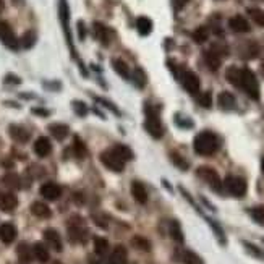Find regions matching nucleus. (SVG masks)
Returning a JSON list of instances; mask_svg holds the SVG:
<instances>
[{
  "instance_id": "nucleus-4",
  "label": "nucleus",
  "mask_w": 264,
  "mask_h": 264,
  "mask_svg": "<svg viewBox=\"0 0 264 264\" xmlns=\"http://www.w3.org/2000/svg\"><path fill=\"white\" fill-rule=\"evenodd\" d=\"M101 162L112 172H122L125 167V161L114 149H107L101 154Z\"/></svg>"
},
{
  "instance_id": "nucleus-50",
  "label": "nucleus",
  "mask_w": 264,
  "mask_h": 264,
  "mask_svg": "<svg viewBox=\"0 0 264 264\" xmlns=\"http://www.w3.org/2000/svg\"><path fill=\"white\" fill-rule=\"evenodd\" d=\"M125 264H135V263H125Z\"/></svg>"
},
{
  "instance_id": "nucleus-8",
  "label": "nucleus",
  "mask_w": 264,
  "mask_h": 264,
  "mask_svg": "<svg viewBox=\"0 0 264 264\" xmlns=\"http://www.w3.org/2000/svg\"><path fill=\"white\" fill-rule=\"evenodd\" d=\"M86 235H88V230L83 225L81 220H79V224L70 222V225H68V237H70V240H72L73 243H84V242H86V238H88Z\"/></svg>"
},
{
  "instance_id": "nucleus-15",
  "label": "nucleus",
  "mask_w": 264,
  "mask_h": 264,
  "mask_svg": "<svg viewBox=\"0 0 264 264\" xmlns=\"http://www.w3.org/2000/svg\"><path fill=\"white\" fill-rule=\"evenodd\" d=\"M131 195H133L135 201L140 202V204H146L148 202V191H146V188L141 182L131 183Z\"/></svg>"
},
{
  "instance_id": "nucleus-35",
  "label": "nucleus",
  "mask_w": 264,
  "mask_h": 264,
  "mask_svg": "<svg viewBox=\"0 0 264 264\" xmlns=\"http://www.w3.org/2000/svg\"><path fill=\"white\" fill-rule=\"evenodd\" d=\"M131 245L136 247L138 249H141V251H149L151 249V243L144 237H135L133 240H131Z\"/></svg>"
},
{
  "instance_id": "nucleus-26",
  "label": "nucleus",
  "mask_w": 264,
  "mask_h": 264,
  "mask_svg": "<svg viewBox=\"0 0 264 264\" xmlns=\"http://www.w3.org/2000/svg\"><path fill=\"white\" fill-rule=\"evenodd\" d=\"M32 256H34L39 263H47L49 261V249H47L42 243H36L32 247Z\"/></svg>"
},
{
  "instance_id": "nucleus-2",
  "label": "nucleus",
  "mask_w": 264,
  "mask_h": 264,
  "mask_svg": "<svg viewBox=\"0 0 264 264\" xmlns=\"http://www.w3.org/2000/svg\"><path fill=\"white\" fill-rule=\"evenodd\" d=\"M144 128L155 140H159V138H162V136H164V126H162L161 119H159V114L154 109H149V107L146 109Z\"/></svg>"
},
{
  "instance_id": "nucleus-3",
  "label": "nucleus",
  "mask_w": 264,
  "mask_h": 264,
  "mask_svg": "<svg viewBox=\"0 0 264 264\" xmlns=\"http://www.w3.org/2000/svg\"><path fill=\"white\" fill-rule=\"evenodd\" d=\"M242 89L253 101L259 99V83L258 78L249 68H242Z\"/></svg>"
},
{
  "instance_id": "nucleus-27",
  "label": "nucleus",
  "mask_w": 264,
  "mask_h": 264,
  "mask_svg": "<svg viewBox=\"0 0 264 264\" xmlns=\"http://www.w3.org/2000/svg\"><path fill=\"white\" fill-rule=\"evenodd\" d=\"M16 253H18V258H20L21 263H30L31 261L32 248H30V245H28V243H21L20 247H18Z\"/></svg>"
},
{
  "instance_id": "nucleus-24",
  "label": "nucleus",
  "mask_w": 264,
  "mask_h": 264,
  "mask_svg": "<svg viewBox=\"0 0 264 264\" xmlns=\"http://www.w3.org/2000/svg\"><path fill=\"white\" fill-rule=\"evenodd\" d=\"M217 102H219V106L222 107V109H225V110L233 109V107H235V97H233V94H230L227 91H222V93L219 94Z\"/></svg>"
},
{
  "instance_id": "nucleus-12",
  "label": "nucleus",
  "mask_w": 264,
  "mask_h": 264,
  "mask_svg": "<svg viewBox=\"0 0 264 264\" xmlns=\"http://www.w3.org/2000/svg\"><path fill=\"white\" fill-rule=\"evenodd\" d=\"M16 238V227L13 225L12 222H5L0 225V240H2L3 243L10 245L15 242Z\"/></svg>"
},
{
  "instance_id": "nucleus-32",
  "label": "nucleus",
  "mask_w": 264,
  "mask_h": 264,
  "mask_svg": "<svg viewBox=\"0 0 264 264\" xmlns=\"http://www.w3.org/2000/svg\"><path fill=\"white\" fill-rule=\"evenodd\" d=\"M94 249H96L97 254H106L109 251V242H107L106 238H94Z\"/></svg>"
},
{
  "instance_id": "nucleus-11",
  "label": "nucleus",
  "mask_w": 264,
  "mask_h": 264,
  "mask_svg": "<svg viewBox=\"0 0 264 264\" xmlns=\"http://www.w3.org/2000/svg\"><path fill=\"white\" fill-rule=\"evenodd\" d=\"M16 206H18V200L13 193H8V191L0 193V211H3V213H12Z\"/></svg>"
},
{
  "instance_id": "nucleus-45",
  "label": "nucleus",
  "mask_w": 264,
  "mask_h": 264,
  "mask_svg": "<svg viewBox=\"0 0 264 264\" xmlns=\"http://www.w3.org/2000/svg\"><path fill=\"white\" fill-rule=\"evenodd\" d=\"M172 3H173V8H175V10H182V8L188 3V0H172Z\"/></svg>"
},
{
  "instance_id": "nucleus-39",
  "label": "nucleus",
  "mask_w": 264,
  "mask_h": 264,
  "mask_svg": "<svg viewBox=\"0 0 264 264\" xmlns=\"http://www.w3.org/2000/svg\"><path fill=\"white\" fill-rule=\"evenodd\" d=\"M133 79H135V84L138 88H144L146 86V75H144V72L141 68H136L135 70V75H133Z\"/></svg>"
},
{
  "instance_id": "nucleus-37",
  "label": "nucleus",
  "mask_w": 264,
  "mask_h": 264,
  "mask_svg": "<svg viewBox=\"0 0 264 264\" xmlns=\"http://www.w3.org/2000/svg\"><path fill=\"white\" fill-rule=\"evenodd\" d=\"M249 214H251V217L256 220L259 225H264V206L253 207V209L249 211Z\"/></svg>"
},
{
  "instance_id": "nucleus-22",
  "label": "nucleus",
  "mask_w": 264,
  "mask_h": 264,
  "mask_svg": "<svg viewBox=\"0 0 264 264\" xmlns=\"http://www.w3.org/2000/svg\"><path fill=\"white\" fill-rule=\"evenodd\" d=\"M10 136L18 143H26L30 140V133L23 128V126H18V125H12L10 126Z\"/></svg>"
},
{
  "instance_id": "nucleus-25",
  "label": "nucleus",
  "mask_w": 264,
  "mask_h": 264,
  "mask_svg": "<svg viewBox=\"0 0 264 264\" xmlns=\"http://www.w3.org/2000/svg\"><path fill=\"white\" fill-rule=\"evenodd\" d=\"M94 30H96V37L102 42L104 46L109 44V39H110L109 28H106L104 25H101V23H94Z\"/></svg>"
},
{
  "instance_id": "nucleus-34",
  "label": "nucleus",
  "mask_w": 264,
  "mask_h": 264,
  "mask_svg": "<svg viewBox=\"0 0 264 264\" xmlns=\"http://www.w3.org/2000/svg\"><path fill=\"white\" fill-rule=\"evenodd\" d=\"M183 263L185 264H204L202 263V259L198 256L196 253H193V251H190V249H186L185 253H183Z\"/></svg>"
},
{
  "instance_id": "nucleus-9",
  "label": "nucleus",
  "mask_w": 264,
  "mask_h": 264,
  "mask_svg": "<svg viewBox=\"0 0 264 264\" xmlns=\"http://www.w3.org/2000/svg\"><path fill=\"white\" fill-rule=\"evenodd\" d=\"M180 79H182L183 88H185L188 93H190V94H198L201 83H200V78H198L196 73H193V72H183Z\"/></svg>"
},
{
  "instance_id": "nucleus-43",
  "label": "nucleus",
  "mask_w": 264,
  "mask_h": 264,
  "mask_svg": "<svg viewBox=\"0 0 264 264\" xmlns=\"http://www.w3.org/2000/svg\"><path fill=\"white\" fill-rule=\"evenodd\" d=\"M73 106H75V110H77L78 115H84V114H86V104H84V102L75 101Z\"/></svg>"
},
{
  "instance_id": "nucleus-19",
  "label": "nucleus",
  "mask_w": 264,
  "mask_h": 264,
  "mask_svg": "<svg viewBox=\"0 0 264 264\" xmlns=\"http://www.w3.org/2000/svg\"><path fill=\"white\" fill-rule=\"evenodd\" d=\"M49 131H50L52 136H54L55 140L63 141L68 136L70 128H68L67 125H63V124H52V125H49Z\"/></svg>"
},
{
  "instance_id": "nucleus-1",
  "label": "nucleus",
  "mask_w": 264,
  "mask_h": 264,
  "mask_svg": "<svg viewBox=\"0 0 264 264\" xmlns=\"http://www.w3.org/2000/svg\"><path fill=\"white\" fill-rule=\"evenodd\" d=\"M193 148H195V153L200 155H213L219 148V140L211 131H201L193 141Z\"/></svg>"
},
{
  "instance_id": "nucleus-31",
  "label": "nucleus",
  "mask_w": 264,
  "mask_h": 264,
  "mask_svg": "<svg viewBox=\"0 0 264 264\" xmlns=\"http://www.w3.org/2000/svg\"><path fill=\"white\" fill-rule=\"evenodd\" d=\"M114 68H115V72L119 73L122 78H131L128 65H126L124 60H114Z\"/></svg>"
},
{
  "instance_id": "nucleus-18",
  "label": "nucleus",
  "mask_w": 264,
  "mask_h": 264,
  "mask_svg": "<svg viewBox=\"0 0 264 264\" xmlns=\"http://www.w3.org/2000/svg\"><path fill=\"white\" fill-rule=\"evenodd\" d=\"M31 213L39 219H49L50 217V207L46 204V202H41V201H36L31 204Z\"/></svg>"
},
{
  "instance_id": "nucleus-48",
  "label": "nucleus",
  "mask_w": 264,
  "mask_h": 264,
  "mask_svg": "<svg viewBox=\"0 0 264 264\" xmlns=\"http://www.w3.org/2000/svg\"><path fill=\"white\" fill-rule=\"evenodd\" d=\"M261 169H263V172H264V157H263V161H261Z\"/></svg>"
},
{
  "instance_id": "nucleus-5",
  "label": "nucleus",
  "mask_w": 264,
  "mask_h": 264,
  "mask_svg": "<svg viewBox=\"0 0 264 264\" xmlns=\"http://www.w3.org/2000/svg\"><path fill=\"white\" fill-rule=\"evenodd\" d=\"M225 186V190H227L230 195L237 196V198H242L245 196V193H247V180L242 177H233V175H229L225 178V182L222 183Z\"/></svg>"
},
{
  "instance_id": "nucleus-7",
  "label": "nucleus",
  "mask_w": 264,
  "mask_h": 264,
  "mask_svg": "<svg viewBox=\"0 0 264 264\" xmlns=\"http://www.w3.org/2000/svg\"><path fill=\"white\" fill-rule=\"evenodd\" d=\"M0 41L12 50H16L18 46H20V41H18L16 34L13 32L12 26L3 20H0Z\"/></svg>"
},
{
  "instance_id": "nucleus-6",
  "label": "nucleus",
  "mask_w": 264,
  "mask_h": 264,
  "mask_svg": "<svg viewBox=\"0 0 264 264\" xmlns=\"http://www.w3.org/2000/svg\"><path fill=\"white\" fill-rule=\"evenodd\" d=\"M198 177L202 178L207 185H211V188L216 191H220V188H222V182H220V177H219V173L214 171L213 167H206V166H202L198 169Z\"/></svg>"
},
{
  "instance_id": "nucleus-10",
  "label": "nucleus",
  "mask_w": 264,
  "mask_h": 264,
  "mask_svg": "<svg viewBox=\"0 0 264 264\" xmlns=\"http://www.w3.org/2000/svg\"><path fill=\"white\" fill-rule=\"evenodd\" d=\"M41 195L49 201H57L60 195H62V188L54 182H47L41 186Z\"/></svg>"
},
{
  "instance_id": "nucleus-21",
  "label": "nucleus",
  "mask_w": 264,
  "mask_h": 264,
  "mask_svg": "<svg viewBox=\"0 0 264 264\" xmlns=\"http://www.w3.org/2000/svg\"><path fill=\"white\" fill-rule=\"evenodd\" d=\"M126 263V249L119 245L112 249V254L109 258V264H125Z\"/></svg>"
},
{
  "instance_id": "nucleus-36",
  "label": "nucleus",
  "mask_w": 264,
  "mask_h": 264,
  "mask_svg": "<svg viewBox=\"0 0 264 264\" xmlns=\"http://www.w3.org/2000/svg\"><path fill=\"white\" fill-rule=\"evenodd\" d=\"M21 46L25 47V49H30V47L34 46V42H36V34L32 31H26L25 34H23L21 37Z\"/></svg>"
},
{
  "instance_id": "nucleus-49",
  "label": "nucleus",
  "mask_w": 264,
  "mask_h": 264,
  "mask_svg": "<svg viewBox=\"0 0 264 264\" xmlns=\"http://www.w3.org/2000/svg\"><path fill=\"white\" fill-rule=\"evenodd\" d=\"M261 72H263V77H264V62H263V65H261Z\"/></svg>"
},
{
  "instance_id": "nucleus-28",
  "label": "nucleus",
  "mask_w": 264,
  "mask_h": 264,
  "mask_svg": "<svg viewBox=\"0 0 264 264\" xmlns=\"http://www.w3.org/2000/svg\"><path fill=\"white\" fill-rule=\"evenodd\" d=\"M169 233H171V237L175 240V242L183 243V232L180 229V224H178L177 220H172V222L169 224Z\"/></svg>"
},
{
  "instance_id": "nucleus-46",
  "label": "nucleus",
  "mask_w": 264,
  "mask_h": 264,
  "mask_svg": "<svg viewBox=\"0 0 264 264\" xmlns=\"http://www.w3.org/2000/svg\"><path fill=\"white\" fill-rule=\"evenodd\" d=\"M78 32H79V39H84V25L83 21H78Z\"/></svg>"
},
{
  "instance_id": "nucleus-20",
  "label": "nucleus",
  "mask_w": 264,
  "mask_h": 264,
  "mask_svg": "<svg viewBox=\"0 0 264 264\" xmlns=\"http://www.w3.org/2000/svg\"><path fill=\"white\" fill-rule=\"evenodd\" d=\"M204 62L207 63V67L213 70V72H217L219 67H220V62H222V60H220L217 52L207 50V52H204Z\"/></svg>"
},
{
  "instance_id": "nucleus-38",
  "label": "nucleus",
  "mask_w": 264,
  "mask_h": 264,
  "mask_svg": "<svg viewBox=\"0 0 264 264\" xmlns=\"http://www.w3.org/2000/svg\"><path fill=\"white\" fill-rule=\"evenodd\" d=\"M73 151H75V154H77L78 157H84V155L88 154V151H86V146L83 144V141L79 140V138H75V143H73Z\"/></svg>"
},
{
  "instance_id": "nucleus-44",
  "label": "nucleus",
  "mask_w": 264,
  "mask_h": 264,
  "mask_svg": "<svg viewBox=\"0 0 264 264\" xmlns=\"http://www.w3.org/2000/svg\"><path fill=\"white\" fill-rule=\"evenodd\" d=\"M243 245L248 248V251H249V253H253V254H254V256H258V258H264V254H263L261 251H259V249H258L256 247H253L251 243H247V242H245Z\"/></svg>"
},
{
  "instance_id": "nucleus-16",
  "label": "nucleus",
  "mask_w": 264,
  "mask_h": 264,
  "mask_svg": "<svg viewBox=\"0 0 264 264\" xmlns=\"http://www.w3.org/2000/svg\"><path fill=\"white\" fill-rule=\"evenodd\" d=\"M34 153L39 155V157H46L52 153V144H50V140L46 138V136H41V138L36 140L34 143Z\"/></svg>"
},
{
  "instance_id": "nucleus-41",
  "label": "nucleus",
  "mask_w": 264,
  "mask_h": 264,
  "mask_svg": "<svg viewBox=\"0 0 264 264\" xmlns=\"http://www.w3.org/2000/svg\"><path fill=\"white\" fill-rule=\"evenodd\" d=\"M171 157H172V162L175 164V166H177L178 169H182V171H186V169H188V162L182 157L180 154L172 153V154H171Z\"/></svg>"
},
{
  "instance_id": "nucleus-30",
  "label": "nucleus",
  "mask_w": 264,
  "mask_h": 264,
  "mask_svg": "<svg viewBox=\"0 0 264 264\" xmlns=\"http://www.w3.org/2000/svg\"><path fill=\"white\" fill-rule=\"evenodd\" d=\"M207 37H209V30H207L206 26L196 28L195 32H193V39H195L196 44H202V42H206Z\"/></svg>"
},
{
  "instance_id": "nucleus-29",
  "label": "nucleus",
  "mask_w": 264,
  "mask_h": 264,
  "mask_svg": "<svg viewBox=\"0 0 264 264\" xmlns=\"http://www.w3.org/2000/svg\"><path fill=\"white\" fill-rule=\"evenodd\" d=\"M112 149H114L115 153L119 154L125 162H126V161H131V159H133V151H131V149L128 148V146H125V144H117V146H114Z\"/></svg>"
},
{
  "instance_id": "nucleus-23",
  "label": "nucleus",
  "mask_w": 264,
  "mask_h": 264,
  "mask_svg": "<svg viewBox=\"0 0 264 264\" xmlns=\"http://www.w3.org/2000/svg\"><path fill=\"white\" fill-rule=\"evenodd\" d=\"M136 30L141 36H148L151 31H153V21L149 20L148 16H140L136 20Z\"/></svg>"
},
{
  "instance_id": "nucleus-13",
  "label": "nucleus",
  "mask_w": 264,
  "mask_h": 264,
  "mask_svg": "<svg viewBox=\"0 0 264 264\" xmlns=\"http://www.w3.org/2000/svg\"><path fill=\"white\" fill-rule=\"evenodd\" d=\"M229 26L233 32H248L251 28H249V23L247 21V18H243L242 15H235L229 20Z\"/></svg>"
},
{
  "instance_id": "nucleus-33",
  "label": "nucleus",
  "mask_w": 264,
  "mask_h": 264,
  "mask_svg": "<svg viewBox=\"0 0 264 264\" xmlns=\"http://www.w3.org/2000/svg\"><path fill=\"white\" fill-rule=\"evenodd\" d=\"M248 15L251 16V20L259 26H264V12L261 8H249Z\"/></svg>"
},
{
  "instance_id": "nucleus-42",
  "label": "nucleus",
  "mask_w": 264,
  "mask_h": 264,
  "mask_svg": "<svg viewBox=\"0 0 264 264\" xmlns=\"http://www.w3.org/2000/svg\"><path fill=\"white\" fill-rule=\"evenodd\" d=\"M3 182H5L7 186L20 188V180H18V177L15 175V173H7V175L3 177Z\"/></svg>"
},
{
  "instance_id": "nucleus-17",
  "label": "nucleus",
  "mask_w": 264,
  "mask_h": 264,
  "mask_svg": "<svg viewBox=\"0 0 264 264\" xmlns=\"http://www.w3.org/2000/svg\"><path fill=\"white\" fill-rule=\"evenodd\" d=\"M225 78L230 84H233L235 88L242 89V68L238 67H229L225 72Z\"/></svg>"
},
{
  "instance_id": "nucleus-14",
  "label": "nucleus",
  "mask_w": 264,
  "mask_h": 264,
  "mask_svg": "<svg viewBox=\"0 0 264 264\" xmlns=\"http://www.w3.org/2000/svg\"><path fill=\"white\" fill-rule=\"evenodd\" d=\"M44 238L52 249H55V251H62V238H60L57 230H54V229L44 230Z\"/></svg>"
},
{
  "instance_id": "nucleus-47",
  "label": "nucleus",
  "mask_w": 264,
  "mask_h": 264,
  "mask_svg": "<svg viewBox=\"0 0 264 264\" xmlns=\"http://www.w3.org/2000/svg\"><path fill=\"white\" fill-rule=\"evenodd\" d=\"M2 10H3V2L0 0V12H2Z\"/></svg>"
},
{
  "instance_id": "nucleus-40",
  "label": "nucleus",
  "mask_w": 264,
  "mask_h": 264,
  "mask_svg": "<svg viewBox=\"0 0 264 264\" xmlns=\"http://www.w3.org/2000/svg\"><path fill=\"white\" fill-rule=\"evenodd\" d=\"M198 102H200V106H202L204 109H209L211 106H213V96H211L209 91L200 94V97H198Z\"/></svg>"
}]
</instances>
